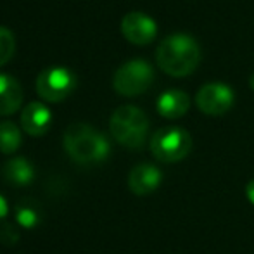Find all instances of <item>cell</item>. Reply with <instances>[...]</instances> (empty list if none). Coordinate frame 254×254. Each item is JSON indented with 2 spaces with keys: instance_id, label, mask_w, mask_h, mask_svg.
I'll return each mask as SVG.
<instances>
[{
  "instance_id": "cell-15",
  "label": "cell",
  "mask_w": 254,
  "mask_h": 254,
  "mask_svg": "<svg viewBox=\"0 0 254 254\" xmlns=\"http://www.w3.org/2000/svg\"><path fill=\"white\" fill-rule=\"evenodd\" d=\"M14 220L24 230H33L40 225L42 214L37 204L33 202H19L14 207Z\"/></svg>"
},
{
  "instance_id": "cell-19",
  "label": "cell",
  "mask_w": 254,
  "mask_h": 254,
  "mask_svg": "<svg viewBox=\"0 0 254 254\" xmlns=\"http://www.w3.org/2000/svg\"><path fill=\"white\" fill-rule=\"evenodd\" d=\"M246 197H248L249 202L254 204V180H251L246 185Z\"/></svg>"
},
{
  "instance_id": "cell-1",
  "label": "cell",
  "mask_w": 254,
  "mask_h": 254,
  "mask_svg": "<svg viewBox=\"0 0 254 254\" xmlns=\"http://www.w3.org/2000/svg\"><path fill=\"white\" fill-rule=\"evenodd\" d=\"M157 66L171 76H185L197 67L201 45L192 35L173 33L163 38L156 51Z\"/></svg>"
},
{
  "instance_id": "cell-18",
  "label": "cell",
  "mask_w": 254,
  "mask_h": 254,
  "mask_svg": "<svg viewBox=\"0 0 254 254\" xmlns=\"http://www.w3.org/2000/svg\"><path fill=\"white\" fill-rule=\"evenodd\" d=\"M7 214H9V202H7V199L0 194V221L5 220Z\"/></svg>"
},
{
  "instance_id": "cell-16",
  "label": "cell",
  "mask_w": 254,
  "mask_h": 254,
  "mask_svg": "<svg viewBox=\"0 0 254 254\" xmlns=\"http://www.w3.org/2000/svg\"><path fill=\"white\" fill-rule=\"evenodd\" d=\"M16 49V38L14 33L5 26H0V66L5 64L12 57Z\"/></svg>"
},
{
  "instance_id": "cell-7",
  "label": "cell",
  "mask_w": 254,
  "mask_h": 254,
  "mask_svg": "<svg viewBox=\"0 0 254 254\" xmlns=\"http://www.w3.org/2000/svg\"><path fill=\"white\" fill-rule=\"evenodd\" d=\"M234 90L220 81H211L199 88L195 95V104L204 114L220 116L234 106Z\"/></svg>"
},
{
  "instance_id": "cell-11",
  "label": "cell",
  "mask_w": 254,
  "mask_h": 254,
  "mask_svg": "<svg viewBox=\"0 0 254 254\" xmlns=\"http://www.w3.org/2000/svg\"><path fill=\"white\" fill-rule=\"evenodd\" d=\"M156 107L159 111L161 116L170 118V120H177V118L184 116L190 107V99L184 90L178 88H170L164 90L163 94L157 97Z\"/></svg>"
},
{
  "instance_id": "cell-4",
  "label": "cell",
  "mask_w": 254,
  "mask_h": 254,
  "mask_svg": "<svg viewBox=\"0 0 254 254\" xmlns=\"http://www.w3.org/2000/svg\"><path fill=\"white\" fill-rule=\"evenodd\" d=\"M190 151L192 137L182 127H163L151 138V152L161 163H178Z\"/></svg>"
},
{
  "instance_id": "cell-14",
  "label": "cell",
  "mask_w": 254,
  "mask_h": 254,
  "mask_svg": "<svg viewBox=\"0 0 254 254\" xmlns=\"http://www.w3.org/2000/svg\"><path fill=\"white\" fill-rule=\"evenodd\" d=\"M21 130L12 121H0V152L14 154L21 147Z\"/></svg>"
},
{
  "instance_id": "cell-20",
  "label": "cell",
  "mask_w": 254,
  "mask_h": 254,
  "mask_svg": "<svg viewBox=\"0 0 254 254\" xmlns=\"http://www.w3.org/2000/svg\"><path fill=\"white\" fill-rule=\"evenodd\" d=\"M249 85H251V88L254 90V73L251 74V78H249Z\"/></svg>"
},
{
  "instance_id": "cell-3",
  "label": "cell",
  "mask_w": 254,
  "mask_h": 254,
  "mask_svg": "<svg viewBox=\"0 0 254 254\" xmlns=\"http://www.w3.org/2000/svg\"><path fill=\"white\" fill-rule=\"evenodd\" d=\"M109 130L114 140L123 147L142 149L147 140L149 118L137 106H131V104L120 106L111 114Z\"/></svg>"
},
{
  "instance_id": "cell-8",
  "label": "cell",
  "mask_w": 254,
  "mask_h": 254,
  "mask_svg": "<svg viewBox=\"0 0 254 254\" xmlns=\"http://www.w3.org/2000/svg\"><path fill=\"white\" fill-rule=\"evenodd\" d=\"M121 31L125 38L130 40L131 44L145 45L156 38L157 24L151 16H147L142 10H131L125 14V17L121 19Z\"/></svg>"
},
{
  "instance_id": "cell-13",
  "label": "cell",
  "mask_w": 254,
  "mask_h": 254,
  "mask_svg": "<svg viewBox=\"0 0 254 254\" xmlns=\"http://www.w3.org/2000/svg\"><path fill=\"white\" fill-rule=\"evenodd\" d=\"M2 177L14 187H28L35 180V166L26 157H12L3 164Z\"/></svg>"
},
{
  "instance_id": "cell-5",
  "label": "cell",
  "mask_w": 254,
  "mask_h": 254,
  "mask_svg": "<svg viewBox=\"0 0 254 254\" xmlns=\"http://www.w3.org/2000/svg\"><path fill=\"white\" fill-rule=\"evenodd\" d=\"M154 81V69L145 59H130L116 69L114 90L127 97H135L147 90Z\"/></svg>"
},
{
  "instance_id": "cell-10",
  "label": "cell",
  "mask_w": 254,
  "mask_h": 254,
  "mask_svg": "<svg viewBox=\"0 0 254 254\" xmlns=\"http://www.w3.org/2000/svg\"><path fill=\"white\" fill-rule=\"evenodd\" d=\"M163 184V173L151 163H140L131 168L128 175V187L135 195H149Z\"/></svg>"
},
{
  "instance_id": "cell-9",
  "label": "cell",
  "mask_w": 254,
  "mask_h": 254,
  "mask_svg": "<svg viewBox=\"0 0 254 254\" xmlns=\"http://www.w3.org/2000/svg\"><path fill=\"white\" fill-rule=\"evenodd\" d=\"M21 127L31 137H42L52 127V113L44 102L33 101L21 111Z\"/></svg>"
},
{
  "instance_id": "cell-6",
  "label": "cell",
  "mask_w": 254,
  "mask_h": 254,
  "mask_svg": "<svg viewBox=\"0 0 254 254\" xmlns=\"http://www.w3.org/2000/svg\"><path fill=\"white\" fill-rule=\"evenodd\" d=\"M35 87L44 101L61 102L69 97L76 88V76L64 66H51L38 74Z\"/></svg>"
},
{
  "instance_id": "cell-17",
  "label": "cell",
  "mask_w": 254,
  "mask_h": 254,
  "mask_svg": "<svg viewBox=\"0 0 254 254\" xmlns=\"http://www.w3.org/2000/svg\"><path fill=\"white\" fill-rule=\"evenodd\" d=\"M19 241V230L12 223L0 225V242L5 246H14Z\"/></svg>"
},
{
  "instance_id": "cell-12",
  "label": "cell",
  "mask_w": 254,
  "mask_h": 254,
  "mask_svg": "<svg viewBox=\"0 0 254 254\" xmlns=\"http://www.w3.org/2000/svg\"><path fill=\"white\" fill-rule=\"evenodd\" d=\"M23 104V88L14 76L0 73V116L16 113Z\"/></svg>"
},
{
  "instance_id": "cell-2",
  "label": "cell",
  "mask_w": 254,
  "mask_h": 254,
  "mask_svg": "<svg viewBox=\"0 0 254 254\" xmlns=\"http://www.w3.org/2000/svg\"><path fill=\"white\" fill-rule=\"evenodd\" d=\"M66 152L80 164H97L109 157L111 144L102 131L88 123H71L63 137Z\"/></svg>"
}]
</instances>
